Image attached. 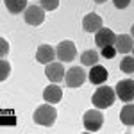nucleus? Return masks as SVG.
Returning a JSON list of instances; mask_svg holds the SVG:
<instances>
[{
  "label": "nucleus",
  "instance_id": "6ab92c4d",
  "mask_svg": "<svg viewBox=\"0 0 134 134\" xmlns=\"http://www.w3.org/2000/svg\"><path fill=\"white\" fill-rule=\"evenodd\" d=\"M40 4L45 11H54L59 7V0H40Z\"/></svg>",
  "mask_w": 134,
  "mask_h": 134
},
{
  "label": "nucleus",
  "instance_id": "5701e85b",
  "mask_svg": "<svg viewBox=\"0 0 134 134\" xmlns=\"http://www.w3.org/2000/svg\"><path fill=\"white\" fill-rule=\"evenodd\" d=\"M0 45H2V57H5L7 55V50H9V45H7V41L4 38L0 40Z\"/></svg>",
  "mask_w": 134,
  "mask_h": 134
},
{
  "label": "nucleus",
  "instance_id": "0eeeda50",
  "mask_svg": "<svg viewBox=\"0 0 134 134\" xmlns=\"http://www.w3.org/2000/svg\"><path fill=\"white\" fill-rule=\"evenodd\" d=\"M64 81H66V86L68 88H79L86 81V72H84L81 66H72L70 70H66Z\"/></svg>",
  "mask_w": 134,
  "mask_h": 134
},
{
  "label": "nucleus",
  "instance_id": "7ed1b4c3",
  "mask_svg": "<svg viewBox=\"0 0 134 134\" xmlns=\"http://www.w3.org/2000/svg\"><path fill=\"white\" fill-rule=\"evenodd\" d=\"M84 129L90 131V132H97L100 131L104 125V114L98 111V109H91L88 113L84 114Z\"/></svg>",
  "mask_w": 134,
  "mask_h": 134
},
{
  "label": "nucleus",
  "instance_id": "b1692460",
  "mask_svg": "<svg viewBox=\"0 0 134 134\" xmlns=\"http://www.w3.org/2000/svg\"><path fill=\"white\" fill-rule=\"evenodd\" d=\"M131 36H132V38H134V25H132V27H131Z\"/></svg>",
  "mask_w": 134,
  "mask_h": 134
},
{
  "label": "nucleus",
  "instance_id": "aec40b11",
  "mask_svg": "<svg viewBox=\"0 0 134 134\" xmlns=\"http://www.w3.org/2000/svg\"><path fill=\"white\" fill-rule=\"evenodd\" d=\"M0 68H2V73H0V81L4 82L7 77H9V72H11V66H9V63L5 61V59H2L0 61Z\"/></svg>",
  "mask_w": 134,
  "mask_h": 134
},
{
  "label": "nucleus",
  "instance_id": "39448f33",
  "mask_svg": "<svg viewBox=\"0 0 134 134\" xmlns=\"http://www.w3.org/2000/svg\"><path fill=\"white\" fill-rule=\"evenodd\" d=\"M55 54H57V59L61 63H70L75 59L77 55V48H75V43L73 41H61L55 47Z\"/></svg>",
  "mask_w": 134,
  "mask_h": 134
},
{
  "label": "nucleus",
  "instance_id": "6e6552de",
  "mask_svg": "<svg viewBox=\"0 0 134 134\" xmlns=\"http://www.w3.org/2000/svg\"><path fill=\"white\" fill-rule=\"evenodd\" d=\"M45 75H47V79L50 81V82H59L64 79V75H66V70L63 68V63H48L47 64V68H45Z\"/></svg>",
  "mask_w": 134,
  "mask_h": 134
},
{
  "label": "nucleus",
  "instance_id": "f03ea898",
  "mask_svg": "<svg viewBox=\"0 0 134 134\" xmlns=\"http://www.w3.org/2000/svg\"><path fill=\"white\" fill-rule=\"evenodd\" d=\"M32 118H34V122L38 125H43V127H52L54 122H55V118H57V111H55V107H52L50 104H43L40 105L34 114H32Z\"/></svg>",
  "mask_w": 134,
  "mask_h": 134
},
{
  "label": "nucleus",
  "instance_id": "20e7f679",
  "mask_svg": "<svg viewBox=\"0 0 134 134\" xmlns=\"http://www.w3.org/2000/svg\"><path fill=\"white\" fill-rule=\"evenodd\" d=\"M116 97L124 102H132L134 100V81L132 79H124L116 82Z\"/></svg>",
  "mask_w": 134,
  "mask_h": 134
},
{
  "label": "nucleus",
  "instance_id": "f3484780",
  "mask_svg": "<svg viewBox=\"0 0 134 134\" xmlns=\"http://www.w3.org/2000/svg\"><path fill=\"white\" fill-rule=\"evenodd\" d=\"M98 54L95 50H84L81 54V63H82L84 66H95V64H98Z\"/></svg>",
  "mask_w": 134,
  "mask_h": 134
},
{
  "label": "nucleus",
  "instance_id": "4468645a",
  "mask_svg": "<svg viewBox=\"0 0 134 134\" xmlns=\"http://www.w3.org/2000/svg\"><path fill=\"white\" fill-rule=\"evenodd\" d=\"M114 47H116V50L120 52V54H129V52L134 48L132 36H129V34H120V36H116Z\"/></svg>",
  "mask_w": 134,
  "mask_h": 134
},
{
  "label": "nucleus",
  "instance_id": "ddd939ff",
  "mask_svg": "<svg viewBox=\"0 0 134 134\" xmlns=\"http://www.w3.org/2000/svg\"><path fill=\"white\" fill-rule=\"evenodd\" d=\"M107 77H109L107 70H105L104 66H100V64H95V66H91V72H90V75H88L90 82L95 84V86H100V84H104L105 81H107Z\"/></svg>",
  "mask_w": 134,
  "mask_h": 134
},
{
  "label": "nucleus",
  "instance_id": "2eb2a0df",
  "mask_svg": "<svg viewBox=\"0 0 134 134\" xmlns=\"http://www.w3.org/2000/svg\"><path fill=\"white\" fill-rule=\"evenodd\" d=\"M120 120H122L124 125L132 127L134 125V104L127 102L124 107H122V111H120Z\"/></svg>",
  "mask_w": 134,
  "mask_h": 134
},
{
  "label": "nucleus",
  "instance_id": "393cba45",
  "mask_svg": "<svg viewBox=\"0 0 134 134\" xmlns=\"http://www.w3.org/2000/svg\"><path fill=\"white\" fill-rule=\"evenodd\" d=\"M95 2H97V4H104L105 0H95Z\"/></svg>",
  "mask_w": 134,
  "mask_h": 134
},
{
  "label": "nucleus",
  "instance_id": "f8f14e48",
  "mask_svg": "<svg viewBox=\"0 0 134 134\" xmlns=\"http://www.w3.org/2000/svg\"><path fill=\"white\" fill-rule=\"evenodd\" d=\"M82 29L86 32H98L102 29V18L98 14H95V13L86 14L82 20Z\"/></svg>",
  "mask_w": 134,
  "mask_h": 134
},
{
  "label": "nucleus",
  "instance_id": "4be33fe9",
  "mask_svg": "<svg viewBox=\"0 0 134 134\" xmlns=\"http://www.w3.org/2000/svg\"><path fill=\"white\" fill-rule=\"evenodd\" d=\"M113 2H114V7L116 9H125L131 4V0H113Z\"/></svg>",
  "mask_w": 134,
  "mask_h": 134
},
{
  "label": "nucleus",
  "instance_id": "1a4fd4ad",
  "mask_svg": "<svg viewBox=\"0 0 134 134\" xmlns=\"http://www.w3.org/2000/svg\"><path fill=\"white\" fill-rule=\"evenodd\" d=\"M55 57H57L55 48L50 47V45H41V47H38V50H36V61L41 63V64H48V63H52Z\"/></svg>",
  "mask_w": 134,
  "mask_h": 134
},
{
  "label": "nucleus",
  "instance_id": "a211bd4d",
  "mask_svg": "<svg viewBox=\"0 0 134 134\" xmlns=\"http://www.w3.org/2000/svg\"><path fill=\"white\" fill-rule=\"evenodd\" d=\"M120 70L124 73H134V57H124L120 61Z\"/></svg>",
  "mask_w": 134,
  "mask_h": 134
},
{
  "label": "nucleus",
  "instance_id": "9d476101",
  "mask_svg": "<svg viewBox=\"0 0 134 134\" xmlns=\"http://www.w3.org/2000/svg\"><path fill=\"white\" fill-rule=\"evenodd\" d=\"M95 43L100 48L109 47V45H114L116 43V34L111 29H100V31L97 32V36H95Z\"/></svg>",
  "mask_w": 134,
  "mask_h": 134
},
{
  "label": "nucleus",
  "instance_id": "dca6fc26",
  "mask_svg": "<svg viewBox=\"0 0 134 134\" xmlns=\"http://www.w3.org/2000/svg\"><path fill=\"white\" fill-rule=\"evenodd\" d=\"M4 4H5V7L9 13L13 14H18L21 11H25L29 5H27V0H4Z\"/></svg>",
  "mask_w": 134,
  "mask_h": 134
},
{
  "label": "nucleus",
  "instance_id": "f257e3e1",
  "mask_svg": "<svg viewBox=\"0 0 134 134\" xmlns=\"http://www.w3.org/2000/svg\"><path fill=\"white\" fill-rule=\"evenodd\" d=\"M116 100V91L109 86H100L97 91L93 93L91 102L95 104L97 109H105V107H111Z\"/></svg>",
  "mask_w": 134,
  "mask_h": 134
},
{
  "label": "nucleus",
  "instance_id": "412c9836",
  "mask_svg": "<svg viewBox=\"0 0 134 134\" xmlns=\"http://www.w3.org/2000/svg\"><path fill=\"white\" fill-rule=\"evenodd\" d=\"M116 47L114 45H109V47H104L102 48V57H105V59H113L114 55H116Z\"/></svg>",
  "mask_w": 134,
  "mask_h": 134
},
{
  "label": "nucleus",
  "instance_id": "9b49d317",
  "mask_svg": "<svg viewBox=\"0 0 134 134\" xmlns=\"http://www.w3.org/2000/svg\"><path fill=\"white\" fill-rule=\"evenodd\" d=\"M61 98H63V90L55 82L50 84V86H47V88L43 90V100H45V102L57 104V102H61Z\"/></svg>",
  "mask_w": 134,
  "mask_h": 134
},
{
  "label": "nucleus",
  "instance_id": "423d86ee",
  "mask_svg": "<svg viewBox=\"0 0 134 134\" xmlns=\"http://www.w3.org/2000/svg\"><path fill=\"white\" fill-rule=\"evenodd\" d=\"M23 20H25V23L34 25V27L41 25L45 21V9L41 5H29L27 9L23 11Z\"/></svg>",
  "mask_w": 134,
  "mask_h": 134
}]
</instances>
